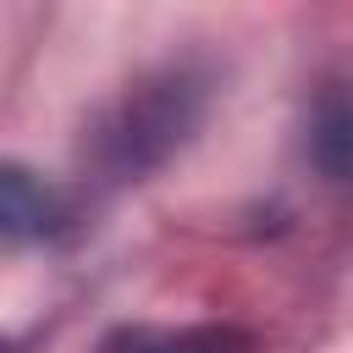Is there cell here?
<instances>
[{
  "label": "cell",
  "instance_id": "cell-1",
  "mask_svg": "<svg viewBox=\"0 0 353 353\" xmlns=\"http://www.w3.org/2000/svg\"><path fill=\"white\" fill-rule=\"evenodd\" d=\"M204 110H210V77L199 66L176 61V66L143 72L94 116L83 154L105 182H138L160 171L204 127Z\"/></svg>",
  "mask_w": 353,
  "mask_h": 353
},
{
  "label": "cell",
  "instance_id": "cell-4",
  "mask_svg": "<svg viewBox=\"0 0 353 353\" xmlns=\"http://www.w3.org/2000/svg\"><path fill=\"white\" fill-rule=\"evenodd\" d=\"M309 149H314V160H320V171H325L331 182H342V176H347V105H342V94H336V88H331V94L320 99V110H314Z\"/></svg>",
  "mask_w": 353,
  "mask_h": 353
},
{
  "label": "cell",
  "instance_id": "cell-5",
  "mask_svg": "<svg viewBox=\"0 0 353 353\" xmlns=\"http://www.w3.org/2000/svg\"><path fill=\"white\" fill-rule=\"evenodd\" d=\"M0 353H11V342H6V336H0Z\"/></svg>",
  "mask_w": 353,
  "mask_h": 353
},
{
  "label": "cell",
  "instance_id": "cell-3",
  "mask_svg": "<svg viewBox=\"0 0 353 353\" xmlns=\"http://www.w3.org/2000/svg\"><path fill=\"white\" fill-rule=\"evenodd\" d=\"M99 353H254V336L226 320L199 325H121Z\"/></svg>",
  "mask_w": 353,
  "mask_h": 353
},
{
  "label": "cell",
  "instance_id": "cell-2",
  "mask_svg": "<svg viewBox=\"0 0 353 353\" xmlns=\"http://www.w3.org/2000/svg\"><path fill=\"white\" fill-rule=\"evenodd\" d=\"M77 232V199L55 176L0 160V248H44Z\"/></svg>",
  "mask_w": 353,
  "mask_h": 353
}]
</instances>
